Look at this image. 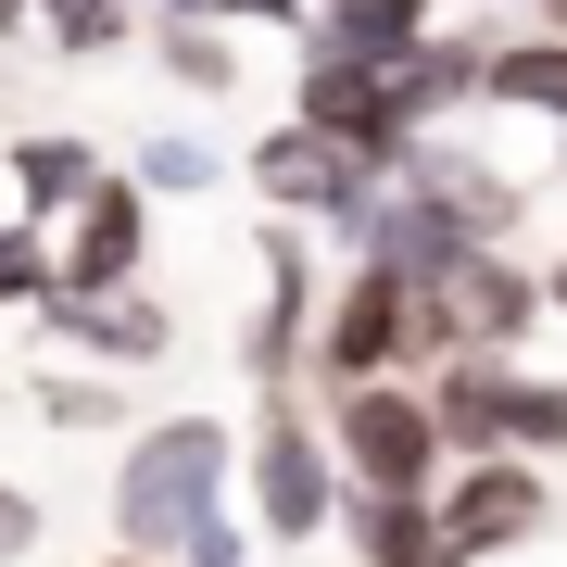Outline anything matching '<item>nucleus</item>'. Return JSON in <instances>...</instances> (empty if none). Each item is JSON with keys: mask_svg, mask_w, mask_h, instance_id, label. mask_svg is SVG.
Wrapping results in <instances>:
<instances>
[{"mask_svg": "<svg viewBox=\"0 0 567 567\" xmlns=\"http://www.w3.org/2000/svg\"><path fill=\"white\" fill-rule=\"evenodd\" d=\"M529 13H543V25H567V0H529Z\"/></svg>", "mask_w": 567, "mask_h": 567, "instance_id": "7c9ffc66", "label": "nucleus"}, {"mask_svg": "<svg viewBox=\"0 0 567 567\" xmlns=\"http://www.w3.org/2000/svg\"><path fill=\"white\" fill-rule=\"evenodd\" d=\"M328 442H341V480H365V492H442L454 480V442H442V416H429L416 379L328 391Z\"/></svg>", "mask_w": 567, "mask_h": 567, "instance_id": "20e7f679", "label": "nucleus"}, {"mask_svg": "<svg viewBox=\"0 0 567 567\" xmlns=\"http://www.w3.org/2000/svg\"><path fill=\"white\" fill-rule=\"evenodd\" d=\"M240 365H252V391H290L316 365V240L303 227H265V303H252V341H240Z\"/></svg>", "mask_w": 567, "mask_h": 567, "instance_id": "9d476101", "label": "nucleus"}, {"mask_svg": "<svg viewBox=\"0 0 567 567\" xmlns=\"http://www.w3.org/2000/svg\"><path fill=\"white\" fill-rule=\"evenodd\" d=\"M51 227H25V215H0V316H39L51 303Z\"/></svg>", "mask_w": 567, "mask_h": 567, "instance_id": "412c9836", "label": "nucleus"}, {"mask_svg": "<svg viewBox=\"0 0 567 567\" xmlns=\"http://www.w3.org/2000/svg\"><path fill=\"white\" fill-rule=\"evenodd\" d=\"M480 102L492 114H543V126H567V25H505L492 39V76H480Z\"/></svg>", "mask_w": 567, "mask_h": 567, "instance_id": "f3484780", "label": "nucleus"}, {"mask_svg": "<svg viewBox=\"0 0 567 567\" xmlns=\"http://www.w3.org/2000/svg\"><path fill=\"white\" fill-rule=\"evenodd\" d=\"M543 303H555V316H567V252H555V265H543Z\"/></svg>", "mask_w": 567, "mask_h": 567, "instance_id": "cd10ccee", "label": "nucleus"}, {"mask_svg": "<svg viewBox=\"0 0 567 567\" xmlns=\"http://www.w3.org/2000/svg\"><path fill=\"white\" fill-rule=\"evenodd\" d=\"M39 328H51L63 353L114 365V379H140V365H164V353H177V316L152 303V278H140V290H51V303H39Z\"/></svg>", "mask_w": 567, "mask_h": 567, "instance_id": "9b49d317", "label": "nucleus"}, {"mask_svg": "<svg viewBox=\"0 0 567 567\" xmlns=\"http://www.w3.org/2000/svg\"><path fill=\"white\" fill-rule=\"evenodd\" d=\"M89 177H102V152H89L76 126H51V140H0V215H25V227H51Z\"/></svg>", "mask_w": 567, "mask_h": 567, "instance_id": "a211bd4d", "label": "nucleus"}, {"mask_svg": "<svg viewBox=\"0 0 567 567\" xmlns=\"http://www.w3.org/2000/svg\"><path fill=\"white\" fill-rule=\"evenodd\" d=\"M25 555H39V492L0 480V567H25Z\"/></svg>", "mask_w": 567, "mask_h": 567, "instance_id": "393cba45", "label": "nucleus"}, {"mask_svg": "<svg viewBox=\"0 0 567 567\" xmlns=\"http://www.w3.org/2000/svg\"><path fill=\"white\" fill-rule=\"evenodd\" d=\"M39 416L51 429H114L126 416V379H114V365H102V379H39Z\"/></svg>", "mask_w": 567, "mask_h": 567, "instance_id": "5701e85b", "label": "nucleus"}, {"mask_svg": "<svg viewBox=\"0 0 567 567\" xmlns=\"http://www.w3.org/2000/svg\"><path fill=\"white\" fill-rule=\"evenodd\" d=\"M240 177L265 189V215H290V227H328V240H353L365 227V203H379V164H353L341 140H328V126H303V114H278L265 126V140L240 152Z\"/></svg>", "mask_w": 567, "mask_h": 567, "instance_id": "39448f33", "label": "nucleus"}, {"mask_svg": "<svg viewBox=\"0 0 567 567\" xmlns=\"http://www.w3.org/2000/svg\"><path fill=\"white\" fill-rule=\"evenodd\" d=\"M126 177H140L152 203H203V189H215V140H177V126H152V140H126Z\"/></svg>", "mask_w": 567, "mask_h": 567, "instance_id": "aec40b11", "label": "nucleus"}, {"mask_svg": "<svg viewBox=\"0 0 567 567\" xmlns=\"http://www.w3.org/2000/svg\"><path fill=\"white\" fill-rule=\"evenodd\" d=\"M215 25H316V0H215Z\"/></svg>", "mask_w": 567, "mask_h": 567, "instance_id": "a878e982", "label": "nucleus"}, {"mask_svg": "<svg viewBox=\"0 0 567 567\" xmlns=\"http://www.w3.org/2000/svg\"><path fill=\"white\" fill-rule=\"evenodd\" d=\"M391 177H404V189H429L442 215H466L480 240H517V215H529V189L505 177V164H480L466 140H442V126H429V140H416L404 164H391Z\"/></svg>", "mask_w": 567, "mask_h": 567, "instance_id": "ddd939ff", "label": "nucleus"}, {"mask_svg": "<svg viewBox=\"0 0 567 567\" xmlns=\"http://www.w3.org/2000/svg\"><path fill=\"white\" fill-rule=\"evenodd\" d=\"M353 567H466L454 529H442V492H341V529H328Z\"/></svg>", "mask_w": 567, "mask_h": 567, "instance_id": "f8f14e48", "label": "nucleus"}, {"mask_svg": "<svg viewBox=\"0 0 567 567\" xmlns=\"http://www.w3.org/2000/svg\"><path fill=\"white\" fill-rule=\"evenodd\" d=\"M543 517H555L543 454H454V480H442V529H454L466 567H480V555H517Z\"/></svg>", "mask_w": 567, "mask_h": 567, "instance_id": "1a4fd4ad", "label": "nucleus"}, {"mask_svg": "<svg viewBox=\"0 0 567 567\" xmlns=\"http://www.w3.org/2000/svg\"><path fill=\"white\" fill-rule=\"evenodd\" d=\"M416 391H429V416H442L454 454H517L505 442V429H517V353H442Z\"/></svg>", "mask_w": 567, "mask_h": 567, "instance_id": "4468645a", "label": "nucleus"}, {"mask_svg": "<svg viewBox=\"0 0 567 567\" xmlns=\"http://www.w3.org/2000/svg\"><path fill=\"white\" fill-rule=\"evenodd\" d=\"M152 63L177 89H203V102H227L240 89V25H215V13H152Z\"/></svg>", "mask_w": 567, "mask_h": 567, "instance_id": "6ab92c4d", "label": "nucleus"}, {"mask_svg": "<svg viewBox=\"0 0 567 567\" xmlns=\"http://www.w3.org/2000/svg\"><path fill=\"white\" fill-rule=\"evenodd\" d=\"M555 164H567V126H555Z\"/></svg>", "mask_w": 567, "mask_h": 567, "instance_id": "473e14b6", "label": "nucleus"}, {"mask_svg": "<svg viewBox=\"0 0 567 567\" xmlns=\"http://www.w3.org/2000/svg\"><path fill=\"white\" fill-rule=\"evenodd\" d=\"M341 442H328V391H252V429H240V505L265 543H290V555H316L328 529H341Z\"/></svg>", "mask_w": 567, "mask_h": 567, "instance_id": "f03ea898", "label": "nucleus"}, {"mask_svg": "<svg viewBox=\"0 0 567 567\" xmlns=\"http://www.w3.org/2000/svg\"><path fill=\"white\" fill-rule=\"evenodd\" d=\"M442 328H429V278L404 265H341V290L316 303V391H365V379H429Z\"/></svg>", "mask_w": 567, "mask_h": 567, "instance_id": "7ed1b4c3", "label": "nucleus"}, {"mask_svg": "<svg viewBox=\"0 0 567 567\" xmlns=\"http://www.w3.org/2000/svg\"><path fill=\"white\" fill-rule=\"evenodd\" d=\"M0 76H13V39H0Z\"/></svg>", "mask_w": 567, "mask_h": 567, "instance_id": "2f4dec72", "label": "nucleus"}, {"mask_svg": "<svg viewBox=\"0 0 567 567\" xmlns=\"http://www.w3.org/2000/svg\"><path fill=\"white\" fill-rule=\"evenodd\" d=\"M215 505H240V429L227 416H152L114 454V543L177 555Z\"/></svg>", "mask_w": 567, "mask_h": 567, "instance_id": "f257e3e1", "label": "nucleus"}, {"mask_svg": "<svg viewBox=\"0 0 567 567\" xmlns=\"http://www.w3.org/2000/svg\"><path fill=\"white\" fill-rule=\"evenodd\" d=\"M25 25H39V0H0V39H25Z\"/></svg>", "mask_w": 567, "mask_h": 567, "instance_id": "bb28decb", "label": "nucleus"}, {"mask_svg": "<svg viewBox=\"0 0 567 567\" xmlns=\"http://www.w3.org/2000/svg\"><path fill=\"white\" fill-rule=\"evenodd\" d=\"M466 240H480L466 215H442L429 189H404V177H391L379 203H365V227H353L341 252H353V265H404V278H442V265H454Z\"/></svg>", "mask_w": 567, "mask_h": 567, "instance_id": "2eb2a0df", "label": "nucleus"}, {"mask_svg": "<svg viewBox=\"0 0 567 567\" xmlns=\"http://www.w3.org/2000/svg\"><path fill=\"white\" fill-rule=\"evenodd\" d=\"M152 13H215V0H152Z\"/></svg>", "mask_w": 567, "mask_h": 567, "instance_id": "c756f323", "label": "nucleus"}, {"mask_svg": "<svg viewBox=\"0 0 567 567\" xmlns=\"http://www.w3.org/2000/svg\"><path fill=\"white\" fill-rule=\"evenodd\" d=\"M517 454H567V379H543V365H517Z\"/></svg>", "mask_w": 567, "mask_h": 567, "instance_id": "4be33fe9", "label": "nucleus"}, {"mask_svg": "<svg viewBox=\"0 0 567 567\" xmlns=\"http://www.w3.org/2000/svg\"><path fill=\"white\" fill-rule=\"evenodd\" d=\"M102 567H177V555H140V543H114V555H102Z\"/></svg>", "mask_w": 567, "mask_h": 567, "instance_id": "c85d7f7f", "label": "nucleus"}, {"mask_svg": "<svg viewBox=\"0 0 567 567\" xmlns=\"http://www.w3.org/2000/svg\"><path fill=\"white\" fill-rule=\"evenodd\" d=\"M543 265H517V240H466L442 278H429V328H442V353H517L529 328H543Z\"/></svg>", "mask_w": 567, "mask_h": 567, "instance_id": "0eeeda50", "label": "nucleus"}, {"mask_svg": "<svg viewBox=\"0 0 567 567\" xmlns=\"http://www.w3.org/2000/svg\"><path fill=\"white\" fill-rule=\"evenodd\" d=\"M290 114L303 126H328L353 164H404L429 126H416V102H404V63H341V51H303V76H290Z\"/></svg>", "mask_w": 567, "mask_h": 567, "instance_id": "423d86ee", "label": "nucleus"}, {"mask_svg": "<svg viewBox=\"0 0 567 567\" xmlns=\"http://www.w3.org/2000/svg\"><path fill=\"white\" fill-rule=\"evenodd\" d=\"M442 39V0H316L303 51H341V63H416Z\"/></svg>", "mask_w": 567, "mask_h": 567, "instance_id": "dca6fc26", "label": "nucleus"}, {"mask_svg": "<svg viewBox=\"0 0 567 567\" xmlns=\"http://www.w3.org/2000/svg\"><path fill=\"white\" fill-rule=\"evenodd\" d=\"M51 278L63 290H140L152 278V189L126 177V164H102V177L51 215Z\"/></svg>", "mask_w": 567, "mask_h": 567, "instance_id": "6e6552de", "label": "nucleus"}, {"mask_svg": "<svg viewBox=\"0 0 567 567\" xmlns=\"http://www.w3.org/2000/svg\"><path fill=\"white\" fill-rule=\"evenodd\" d=\"M265 555V529H252V505H215L203 529H189V543H177V567H252Z\"/></svg>", "mask_w": 567, "mask_h": 567, "instance_id": "b1692460", "label": "nucleus"}]
</instances>
